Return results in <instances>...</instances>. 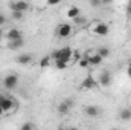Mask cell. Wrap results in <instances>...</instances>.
I'll return each instance as SVG.
<instances>
[{"label":"cell","instance_id":"cell-1","mask_svg":"<svg viewBox=\"0 0 131 130\" xmlns=\"http://www.w3.org/2000/svg\"><path fill=\"white\" fill-rule=\"evenodd\" d=\"M72 57H73V51H72V48H69V46H66V48L60 49V51H55V52L50 55V58H52L53 61H64V63H69V61L72 60Z\"/></svg>","mask_w":131,"mask_h":130},{"label":"cell","instance_id":"cell-2","mask_svg":"<svg viewBox=\"0 0 131 130\" xmlns=\"http://www.w3.org/2000/svg\"><path fill=\"white\" fill-rule=\"evenodd\" d=\"M17 84H18V77H17L15 73H9V75H6L5 80H3V86H5V89H8V90L15 89Z\"/></svg>","mask_w":131,"mask_h":130},{"label":"cell","instance_id":"cell-3","mask_svg":"<svg viewBox=\"0 0 131 130\" xmlns=\"http://www.w3.org/2000/svg\"><path fill=\"white\" fill-rule=\"evenodd\" d=\"M9 8H11L12 12L14 11H17V12H26L28 9H31V5L26 3V2H12V3H9Z\"/></svg>","mask_w":131,"mask_h":130},{"label":"cell","instance_id":"cell-4","mask_svg":"<svg viewBox=\"0 0 131 130\" xmlns=\"http://www.w3.org/2000/svg\"><path fill=\"white\" fill-rule=\"evenodd\" d=\"M72 31H73V29H72V25H69V23H63V25L58 26L57 34H58L60 38H67V37L72 35Z\"/></svg>","mask_w":131,"mask_h":130},{"label":"cell","instance_id":"cell-5","mask_svg":"<svg viewBox=\"0 0 131 130\" xmlns=\"http://www.w3.org/2000/svg\"><path fill=\"white\" fill-rule=\"evenodd\" d=\"M72 106H73V101H72L70 98H66L64 101H61V103L58 104V113H60V115H67V113L70 112Z\"/></svg>","mask_w":131,"mask_h":130},{"label":"cell","instance_id":"cell-6","mask_svg":"<svg viewBox=\"0 0 131 130\" xmlns=\"http://www.w3.org/2000/svg\"><path fill=\"white\" fill-rule=\"evenodd\" d=\"M96 86H98V81H96L92 75L85 77V78L82 80V83H81V89H82V90H90V89H95Z\"/></svg>","mask_w":131,"mask_h":130},{"label":"cell","instance_id":"cell-7","mask_svg":"<svg viewBox=\"0 0 131 130\" xmlns=\"http://www.w3.org/2000/svg\"><path fill=\"white\" fill-rule=\"evenodd\" d=\"M0 107H2L3 112H8V110H11L14 107V101L11 98L5 97V95H0Z\"/></svg>","mask_w":131,"mask_h":130},{"label":"cell","instance_id":"cell-8","mask_svg":"<svg viewBox=\"0 0 131 130\" xmlns=\"http://www.w3.org/2000/svg\"><path fill=\"white\" fill-rule=\"evenodd\" d=\"M6 38H8L9 41H15V40L23 38V35H21V31H20V29L11 28V29H8V32H6Z\"/></svg>","mask_w":131,"mask_h":130},{"label":"cell","instance_id":"cell-9","mask_svg":"<svg viewBox=\"0 0 131 130\" xmlns=\"http://www.w3.org/2000/svg\"><path fill=\"white\" fill-rule=\"evenodd\" d=\"M93 32L96 34V35H99V37H104V35H107V34L110 32V28H108L107 23H96Z\"/></svg>","mask_w":131,"mask_h":130},{"label":"cell","instance_id":"cell-10","mask_svg":"<svg viewBox=\"0 0 131 130\" xmlns=\"http://www.w3.org/2000/svg\"><path fill=\"white\" fill-rule=\"evenodd\" d=\"M99 84L102 86V87H108L110 84H111V73L110 72H102L101 73V77H99Z\"/></svg>","mask_w":131,"mask_h":130},{"label":"cell","instance_id":"cell-11","mask_svg":"<svg viewBox=\"0 0 131 130\" xmlns=\"http://www.w3.org/2000/svg\"><path fill=\"white\" fill-rule=\"evenodd\" d=\"M79 15H81V9H79L78 6H70V8L67 9V17H69V18L75 20V18H78Z\"/></svg>","mask_w":131,"mask_h":130},{"label":"cell","instance_id":"cell-12","mask_svg":"<svg viewBox=\"0 0 131 130\" xmlns=\"http://www.w3.org/2000/svg\"><path fill=\"white\" fill-rule=\"evenodd\" d=\"M32 55L31 54H21V55H18L17 58H15V61L18 63V64H29L31 61H32Z\"/></svg>","mask_w":131,"mask_h":130},{"label":"cell","instance_id":"cell-13","mask_svg":"<svg viewBox=\"0 0 131 130\" xmlns=\"http://www.w3.org/2000/svg\"><path fill=\"white\" fill-rule=\"evenodd\" d=\"M87 60H89L90 66H99L102 63V57H99L98 54H89L87 55Z\"/></svg>","mask_w":131,"mask_h":130},{"label":"cell","instance_id":"cell-14","mask_svg":"<svg viewBox=\"0 0 131 130\" xmlns=\"http://www.w3.org/2000/svg\"><path fill=\"white\" fill-rule=\"evenodd\" d=\"M84 112H85V115H87V116H92V118H95V116H98L99 113H101V110H99V107H96V106H87Z\"/></svg>","mask_w":131,"mask_h":130},{"label":"cell","instance_id":"cell-15","mask_svg":"<svg viewBox=\"0 0 131 130\" xmlns=\"http://www.w3.org/2000/svg\"><path fill=\"white\" fill-rule=\"evenodd\" d=\"M9 49L11 51H17V49H21L23 46H25V40L23 38H20V40H15V41H9Z\"/></svg>","mask_w":131,"mask_h":130},{"label":"cell","instance_id":"cell-16","mask_svg":"<svg viewBox=\"0 0 131 130\" xmlns=\"http://www.w3.org/2000/svg\"><path fill=\"white\" fill-rule=\"evenodd\" d=\"M119 118H121L122 121H130V119H131V109H130V107L122 109V110L119 112Z\"/></svg>","mask_w":131,"mask_h":130},{"label":"cell","instance_id":"cell-17","mask_svg":"<svg viewBox=\"0 0 131 130\" xmlns=\"http://www.w3.org/2000/svg\"><path fill=\"white\" fill-rule=\"evenodd\" d=\"M96 54H98L99 57H102V60H104V58H107V57L110 55V49H108L107 46H101V48L98 49V52H96Z\"/></svg>","mask_w":131,"mask_h":130},{"label":"cell","instance_id":"cell-18","mask_svg":"<svg viewBox=\"0 0 131 130\" xmlns=\"http://www.w3.org/2000/svg\"><path fill=\"white\" fill-rule=\"evenodd\" d=\"M50 61H52L50 57H43V58L40 60V67H47V66L50 64Z\"/></svg>","mask_w":131,"mask_h":130},{"label":"cell","instance_id":"cell-19","mask_svg":"<svg viewBox=\"0 0 131 130\" xmlns=\"http://www.w3.org/2000/svg\"><path fill=\"white\" fill-rule=\"evenodd\" d=\"M35 127H34L32 123H29V121H26V123H23L21 124V127H20V130H34Z\"/></svg>","mask_w":131,"mask_h":130},{"label":"cell","instance_id":"cell-20","mask_svg":"<svg viewBox=\"0 0 131 130\" xmlns=\"http://www.w3.org/2000/svg\"><path fill=\"white\" fill-rule=\"evenodd\" d=\"M53 63H55V67H57V69H60V70L67 69V66H69V63H64V61H53Z\"/></svg>","mask_w":131,"mask_h":130},{"label":"cell","instance_id":"cell-21","mask_svg":"<svg viewBox=\"0 0 131 130\" xmlns=\"http://www.w3.org/2000/svg\"><path fill=\"white\" fill-rule=\"evenodd\" d=\"M79 66H81L82 69H85V67H89V66H90L89 60H87V57H85V58H81V60H79Z\"/></svg>","mask_w":131,"mask_h":130},{"label":"cell","instance_id":"cell-22","mask_svg":"<svg viewBox=\"0 0 131 130\" xmlns=\"http://www.w3.org/2000/svg\"><path fill=\"white\" fill-rule=\"evenodd\" d=\"M11 15H12L14 20H21V18H23V12H17V11H14Z\"/></svg>","mask_w":131,"mask_h":130},{"label":"cell","instance_id":"cell-23","mask_svg":"<svg viewBox=\"0 0 131 130\" xmlns=\"http://www.w3.org/2000/svg\"><path fill=\"white\" fill-rule=\"evenodd\" d=\"M73 22H75V25H84V23H85L87 20H85L84 17H81V15H79V17H78V18H75Z\"/></svg>","mask_w":131,"mask_h":130},{"label":"cell","instance_id":"cell-24","mask_svg":"<svg viewBox=\"0 0 131 130\" xmlns=\"http://www.w3.org/2000/svg\"><path fill=\"white\" fill-rule=\"evenodd\" d=\"M90 5H92L93 8H98V6H102V2H101V0H92Z\"/></svg>","mask_w":131,"mask_h":130},{"label":"cell","instance_id":"cell-25","mask_svg":"<svg viewBox=\"0 0 131 130\" xmlns=\"http://www.w3.org/2000/svg\"><path fill=\"white\" fill-rule=\"evenodd\" d=\"M5 23H6V17L3 14H0V26H3Z\"/></svg>","mask_w":131,"mask_h":130},{"label":"cell","instance_id":"cell-26","mask_svg":"<svg viewBox=\"0 0 131 130\" xmlns=\"http://www.w3.org/2000/svg\"><path fill=\"white\" fill-rule=\"evenodd\" d=\"M60 3V0H49L47 2V5H50V6H55V5H58Z\"/></svg>","mask_w":131,"mask_h":130},{"label":"cell","instance_id":"cell-27","mask_svg":"<svg viewBox=\"0 0 131 130\" xmlns=\"http://www.w3.org/2000/svg\"><path fill=\"white\" fill-rule=\"evenodd\" d=\"M127 75L131 78V66H130V64H128V69H127Z\"/></svg>","mask_w":131,"mask_h":130},{"label":"cell","instance_id":"cell-28","mask_svg":"<svg viewBox=\"0 0 131 130\" xmlns=\"http://www.w3.org/2000/svg\"><path fill=\"white\" fill-rule=\"evenodd\" d=\"M127 9H128V12L131 14V0H130V3H128V8H127Z\"/></svg>","mask_w":131,"mask_h":130},{"label":"cell","instance_id":"cell-29","mask_svg":"<svg viewBox=\"0 0 131 130\" xmlns=\"http://www.w3.org/2000/svg\"><path fill=\"white\" fill-rule=\"evenodd\" d=\"M3 113H5V112H3V110H2V107H0V116H2Z\"/></svg>","mask_w":131,"mask_h":130},{"label":"cell","instance_id":"cell-30","mask_svg":"<svg viewBox=\"0 0 131 130\" xmlns=\"http://www.w3.org/2000/svg\"><path fill=\"white\" fill-rule=\"evenodd\" d=\"M67 130H79V129H75V127H72V129H67Z\"/></svg>","mask_w":131,"mask_h":130},{"label":"cell","instance_id":"cell-31","mask_svg":"<svg viewBox=\"0 0 131 130\" xmlns=\"http://www.w3.org/2000/svg\"><path fill=\"white\" fill-rule=\"evenodd\" d=\"M2 35H3V34H2V31H0V38H2Z\"/></svg>","mask_w":131,"mask_h":130},{"label":"cell","instance_id":"cell-32","mask_svg":"<svg viewBox=\"0 0 131 130\" xmlns=\"http://www.w3.org/2000/svg\"><path fill=\"white\" fill-rule=\"evenodd\" d=\"M110 130H117V129H110Z\"/></svg>","mask_w":131,"mask_h":130},{"label":"cell","instance_id":"cell-33","mask_svg":"<svg viewBox=\"0 0 131 130\" xmlns=\"http://www.w3.org/2000/svg\"><path fill=\"white\" fill-rule=\"evenodd\" d=\"M0 84H2V81H0Z\"/></svg>","mask_w":131,"mask_h":130},{"label":"cell","instance_id":"cell-34","mask_svg":"<svg viewBox=\"0 0 131 130\" xmlns=\"http://www.w3.org/2000/svg\"><path fill=\"white\" fill-rule=\"evenodd\" d=\"M130 66H131V63H130Z\"/></svg>","mask_w":131,"mask_h":130}]
</instances>
